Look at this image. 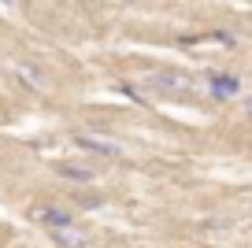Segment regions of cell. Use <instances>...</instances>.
<instances>
[{"label": "cell", "instance_id": "obj_3", "mask_svg": "<svg viewBox=\"0 0 252 248\" xmlns=\"http://www.w3.org/2000/svg\"><path fill=\"white\" fill-rule=\"evenodd\" d=\"M234 93H241V82L234 74H215L212 78V96L215 100H230Z\"/></svg>", "mask_w": 252, "mask_h": 248}, {"label": "cell", "instance_id": "obj_5", "mask_svg": "<svg viewBox=\"0 0 252 248\" xmlns=\"http://www.w3.org/2000/svg\"><path fill=\"white\" fill-rule=\"evenodd\" d=\"M37 218L45 226H52V230H63V226L74 222V215H71V211H63V208H37Z\"/></svg>", "mask_w": 252, "mask_h": 248}, {"label": "cell", "instance_id": "obj_7", "mask_svg": "<svg viewBox=\"0 0 252 248\" xmlns=\"http://www.w3.org/2000/svg\"><path fill=\"white\" fill-rule=\"evenodd\" d=\"M60 174H63V178H74V182H89V178H93V171L74 167V163H60Z\"/></svg>", "mask_w": 252, "mask_h": 248}, {"label": "cell", "instance_id": "obj_1", "mask_svg": "<svg viewBox=\"0 0 252 248\" xmlns=\"http://www.w3.org/2000/svg\"><path fill=\"white\" fill-rule=\"evenodd\" d=\"M149 89H156V93H163V96H186V93L197 89V82L189 74H182V70H152Z\"/></svg>", "mask_w": 252, "mask_h": 248}, {"label": "cell", "instance_id": "obj_2", "mask_svg": "<svg viewBox=\"0 0 252 248\" xmlns=\"http://www.w3.org/2000/svg\"><path fill=\"white\" fill-rule=\"evenodd\" d=\"M74 141H78L82 148L100 152V155H123V145H119V141H111V137H89V133H78Z\"/></svg>", "mask_w": 252, "mask_h": 248}, {"label": "cell", "instance_id": "obj_4", "mask_svg": "<svg viewBox=\"0 0 252 248\" xmlns=\"http://www.w3.org/2000/svg\"><path fill=\"white\" fill-rule=\"evenodd\" d=\"M56 241H60L63 248H89V233L86 230H74V222L63 226V230H56Z\"/></svg>", "mask_w": 252, "mask_h": 248}, {"label": "cell", "instance_id": "obj_6", "mask_svg": "<svg viewBox=\"0 0 252 248\" xmlns=\"http://www.w3.org/2000/svg\"><path fill=\"white\" fill-rule=\"evenodd\" d=\"M11 70H15V74L23 78V82H26L30 89H41V86H45V78H41V70H33L30 63H11Z\"/></svg>", "mask_w": 252, "mask_h": 248}, {"label": "cell", "instance_id": "obj_8", "mask_svg": "<svg viewBox=\"0 0 252 248\" xmlns=\"http://www.w3.org/2000/svg\"><path fill=\"white\" fill-rule=\"evenodd\" d=\"M245 111H249V115H252V96H249V100H245Z\"/></svg>", "mask_w": 252, "mask_h": 248}]
</instances>
